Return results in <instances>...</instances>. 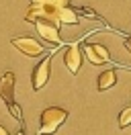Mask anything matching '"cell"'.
Instances as JSON below:
<instances>
[{
    "label": "cell",
    "instance_id": "10",
    "mask_svg": "<svg viewBox=\"0 0 131 135\" xmlns=\"http://www.w3.org/2000/svg\"><path fill=\"white\" fill-rule=\"evenodd\" d=\"M131 125V107H127V109H123V113L119 115V127L121 129H125V127Z\"/></svg>",
    "mask_w": 131,
    "mask_h": 135
},
{
    "label": "cell",
    "instance_id": "16",
    "mask_svg": "<svg viewBox=\"0 0 131 135\" xmlns=\"http://www.w3.org/2000/svg\"><path fill=\"white\" fill-rule=\"evenodd\" d=\"M15 135H25V127H21V131H16Z\"/></svg>",
    "mask_w": 131,
    "mask_h": 135
},
{
    "label": "cell",
    "instance_id": "14",
    "mask_svg": "<svg viewBox=\"0 0 131 135\" xmlns=\"http://www.w3.org/2000/svg\"><path fill=\"white\" fill-rule=\"evenodd\" d=\"M45 2H49V0H31V4H45Z\"/></svg>",
    "mask_w": 131,
    "mask_h": 135
},
{
    "label": "cell",
    "instance_id": "12",
    "mask_svg": "<svg viewBox=\"0 0 131 135\" xmlns=\"http://www.w3.org/2000/svg\"><path fill=\"white\" fill-rule=\"evenodd\" d=\"M55 8H64V6H70V0H49Z\"/></svg>",
    "mask_w": 131,
    "mask_h": 135
},
{
    "label": "cell",
    "instance_id": "1",
    "mask_svg": "<svg viewBox=\"0 0 131 135\" xmlns=\"http://www.w3.org/2000/svg\"><path fill=\"white\" fill-rule=\"evenodd\" d=\"M15 84H16L15 72H4V74L0 76V98L6 102L8 113L23 125V113H21V107L15 102Z\"/></svg>",
    "mask_w": 131,
    "mask_h": 135
},
{
    "label": "cell",
    "instance_id": "4",
    "mask_svg": "<svg viewBox=\"0 0 131 135\" xmlns=\"http://www.w3.org/2000/svg\"><path fill=\"white\" fill-rule=\"evenodd\" d=\"M33 25H35L37 33H39L45 41L53 43V45H62V39H59V25H57V23L49 21V18H37Z\"/></svg>",
    "mask_w": 131,
    "mask_h": 135
},
{
    "label": "cell",
    "instance_id": "5",
    "mask_svg": "<svg viewBox=\"0 0 131 135\" xmlns=\"http://www.w3.org/2000/svg\"><path fill=\"white\" fill-rule=\"evenodd\" d=\"M84 55L88 57L90 64L94 66H102V64H111V53L105 45L100 43H84Z\"/></svg>",
    "mask_w": 131,
    "mask_h": 135
},
{
    "label": "cell",
    "instance_id": "11",
    "mask_svg": "<svg viewBox=\"0 0 131 135\" xmlns=\"http://www.w3.org/2000/svg\"><path fill=\"white\" fill-rule=\"evenodd\" d=\"M74 10H76V12H84V15H86L88 18H98L96 12H94L92 8H86V6H78V8H74Z\"/></svg>",
    "mask_w": 131,
    "mask_h": 135
},
{
    "label": "cell",
    "instance_id": "2",
    "mask_svg": "<svg viewBox=\"0 0 131 135\" xmlns=\"http://www.w3.org/2000/svg\"><path fill=\"white\" fill-rule=\"evenodd\" d=\"M68 110L62 107H47L39 117V135H53L66 123Z\"/></svg>",
    "mask_w": 131,
    "mask_h": 135
},
{
    "label": "cell",
    "instance_id": "7",
    "mask_svg": "<svg viewBox=\"0 0 131 135\" xmlns=\"http://www.w3.org/2000/svg\"><path fill=\"white\" fill-rule=\"evenodd\" d=\"M64 64L74 76L80 72V68H82V49L78 47V43H72V45L68 47V51L64 53Z\"/></svg>",
    "mask_w": 131,
    "mask_h": 135
},
{
    "label": "cell",
    "instance_id": "13",
    "mask_svg": "<svg viewBox=\"0 0 131 135\" xmlns=\"http://www.w3.org/2000/svg\"><path fill=\"white\" fill-rule=\"evenodd\" d=\"M125 47H127V51H131V37L125 39Z\"/></svg>",
    "mask_w": 131,
    "mask_h": 135
},
{
    "label": "cell",
    "instance_id": "8",
    "mask_svg": "<svg viewBox=\"0 0 131 135\" xmlns=\"http://www.w3.org/2000/svg\"><path fill=\"white\" fill-rule=\"evenodd\" d=\"M115 84H117V72H115V70H105L96 80V88L100 92H102V90H109V88L115 86Z\"/></svg>",
    "mask_w": 131,
    "mask_h": 135
},
{
    "label": "cell",
    "instance_id": "9",
    "mask_svg": "<svg viewBox=\"0 0 131 135\" xmlns=\"http://www.w3.org/2000/svg\"><path fill=\"white\" fill-rule=\"evenodd\" d=\"M78 12L70 6H64L59 8V23H66V25H78Z\"/></svg>",
    "mask_w": 131,
    "mask_h": 135
},
{
    "label": "cell",
    "instance_id": "6",
    "mask_svg": "<svg viewBox=\"0 0 131 135\" xmlns=\"http://www.w3.org/2000/svg\"><path fill=\"white\" fill-rule=\"evenodd\" d=\"M10 43H12L21 53L29 55V57H37V55H41V53L45 51V47H43L37 39H33V37H15Z\"/></svg>",
    "mask_w": 131,
    "mask_h": 135
},
{
    "label": "cell",
    "instance_id": "3",
    "mask_svg": "<svg viewBox=\"0 0 131 135\" xmlns=\"http://www.w3.org/2000/svg\"><path fill=\"white\" fill-rule=\"evenodd\" d=\"M49 74H51V53H49L47 57H43L35 66V70H33L31 74V84H33V90L35 92H39L43 86L49 82Z\"/></svg>",
    "mask_w": 131,
    "mask_h": 135
},
{
    "label": "cell",
    "instance_id": "15",
    "mask_svg": "<svg viewBox=\"0 0 131 135\" xmlns=\"http://www.w3.org/2000/svg\"><path fill=\"white\" fill-rule=\"evenodd\" d=\"M0 135H10V133H8V131H6V129H4L2 125H0Z\"/></svg>",
    "mask_w": 131,
    "mask_h": 135
}]
</instances>
